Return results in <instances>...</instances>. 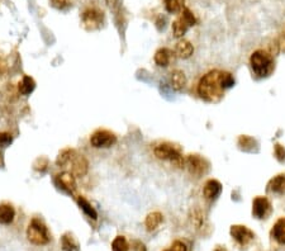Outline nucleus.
I'll return each mask as SVG.
<instances>
[{
    "instance_id": "nucleus-27",
    "label": "nucleus",
    "mask_w": 285,
    "mask_h": 251,
    "mask_svg": "<svg viewBox=\"0 0 285 251\" xmlns=\"http://www.w3.org/2000/svg\"><path fill=\"white\" fill-rule=\"evenodd\" d=\"M181 18H183L184 21H185V23L188 24L189 27L192 26H195V23H197V19H195V15L193 14V12L190 10V9L188 8H184L183 12H181Z\"/></svg>"
},
{
    "instance_id": "nucleus-13",
    "label": "nucleus",
    "mask_w": 285,
    "mask_h": 251,
    "mask_svg": "<svg viewBox=\"0 0 285 251\" xmlns=\"http://www.w3.org/2000/svg\"><path fill=\"white\" fill-rule=\"evenodd\" d=\"M175 53L180 59H189L194 53V47L186 40H180L178 43L175 44Z\"/></svg>"
},
{
    "instance_id": "nucleus-19",
    "label": "nucleus",
    "mask_w": 285,
    "mask_h": 251,
    "mask_svg": "<svg viewBox=\"0 0 285 251\" xmlns=\"http://www.w3.org/2000/svg\"><path fill=\"white\" fill-rule=\"evenodd\" d=\"M190 222L197 230H202L205 226V214L199 208H193L190 210Z\"/></svg>"
},
{
    "instance_id": "nucleus-16",
    "label": "nucleus",
    "mask_w": 285,
    "mask_h": 251,
    "mask_svg": "<svg viewBox=\"0 0 285 251\" xmlns=\"http://www.w3.org/2000/svg\"><path fill=\"white\" fill-rule=\"evenodd\" d=\"M186 76L181 70H174L170 76V84L172 89L176 91H181L186 86Z\"/></svg>"
},
{
    "instance_id": "nucleus-32",
    "label": "nucleus",
    "mask_w": 285,
    "mask_h": 251,
    "mask_svg": "<svg viewBox=\"0 0 285 251\" xmlns=\"http://www.w3.org/2000/svg\"><path fill=\"white\" fill-rule=\"evenodd\" d=\"M133 251H147L145 244L141 241H134L133 243Z\"/></svg>"
},
{
    "instance_id": "nucleus-7",
    "label": "nucleus",
    "mask_w": 285,
    "mask_h": 251,
    "mask_svg": "<svg viewBox=\"0 0 285 251\" xmlns=\"http://www.w3.org/2000/svg\"><path fill=\"white\" fill-rule=\"evenodd\" d=\"M81 21L86 31L99 30L104 22V13L96 8H89L82 13Z\"/></svg>"
},
{
    "instance_id": "nucleus-14",
    "label": "nucleus",
    "mask_w": 285,
    "mask_h": 251,
    "mask_svg": "<svg viewBox=\"0 0 285 251\" xmlns=\"http://www.w3.org/2000/svg\"><path fill=\"white\" fill-rule=\"evenodd\" d=\"M15 210L12 205L3 203L0 205V225H10L14 221Z\"/></svg>"
},
{
    "instance_id": "nucleus-35",
    "label": "nucleus",
    "mask_w": 285,
    "mask_h": 251,
    "mask_svg": "<svg viewBox=\"0 0 285 251\" xmlns=\"http://www.w3.org/2000/svg\"><path fill=\"white\" fill-rule=\"evenodd\" d=\"M215 251H222V250H219V249H217V250H215ZM223 251H224V250H223Z\"/></svg>"
},
{
    "instance_id": "nucleus-34",
    "label": "nucleus",
    "mask_w": 285,
    "mask_h": 251,
    "mask_svg": "<svg viewBox=\"0 0 285 251\" xmlns=\"http://www.w3.org/2000/svg\"><path fill=\"white\" fill-rule=\"evenodd\" d=\"M52 3L55 4L56 6H62L66 4V0H52Z\"/></svg>"
},
{
    "instance_id": "nucleus-3",
    "label": "nucleus",
    "mask_w": 285,
    "mask_h": 251,
    "mask_svg": "<svg viewBox=\"0 0 285 251\" xmlns=\"http://www.w3.org/2000/svg\"><path fill=\"white\" fill-rule=\"evenodd\" d=\"M250 65L257 78H266L274 70V59L268 51L257 50L251 55Z\"/></svg>"
},
{
    "instance_id": "nucleus-24",
    "label": "nucleus",
    "mask_w": 285,
    "mask_h": 251,
    "mask_svg": "<svg viewBox=\"0 0 285 251\" xmlns=\"http://www.w3.org/2000/svg\"><path fill=\"white\" fill-rule=\"evenodd\" d=\"M189 30V26L185 23L183 18H178L176 21L172 23V33L176 38H181L186 32Z\"/></svg>"
},
{
    "instance_id": "nucleus-12",
    "label": "nucleus",
    "mask_w": 285,
    "mask_h": 251,
    "mask_svg": "<svg viewBox=\"0 0 285 251\" xmlns=\"http://www.w3.org/2000/svg\"><path fill=\"white\" fill-rule=\"evenodd\" d=\"M222 193V184L215 179H209L205 181L203 187V196L208 201H214L218 198Z\"/></svg>"
},
{
    "instance_id": "nucleus-9",
    "label": "nucleus",
    "mask_w": 285,
    "mask_h": 251,
    "mask_svg": "<svg viewBox=\"0 0 285 251\" xmlns=\"http://www.w3.org/2000/svg\"><path fill=\"white\" fill-rule=\"evenodd\" d=\"M230 234L231 236H232V239L235 240L236 243L239 244L241 248H246V246L250 245L253 240H255V234H253L247 226L244 225L231 226Z\"/></svg>"
},
{
    "instance_id": "nucleus-6",
    "label": "nucleus",
    "mask_w": 285,
    "mask_h": 251,
    "mask_svg": "<svg viewBox=\"0 0 285 251\" xmlns=\"http://www.w3.org/2000/svg\"><path fill=\"white\" fill-rule=\"evenodd\" d=\"M184 167L195 178H202L209 171V163L201 155H188L184 159Z\"/></svg>"
},
{
    "instance_id": "nucleus-4",
    "label": "nucleus",
    "mask_w": 285,
    "mask_h": 251,
    "mask_svg": "<svg viewBox=\"0 0 285 251\" xmlns=\"http://www.w3.org/2000/svg\"><path fill=\"white\" fill-rule=\"evenodd\" d=\"M154 154L159 160L170 161L176 167H184V158L181 151L176 145L170 142H161L156 145L154 149Z\"/></svg>"
},
{
    "instance_id": "nucleus-26",
    "label": "nucleus",
    "mask_w": 285,
    "mask_h": 251,
    "mask_svg": "<svg viewBox=\"0 0 285 251\" xmlns=\"http://www.w3.org/2000/svg\"><path fill=\"white\" fill-rule=\"evenodd\" d=\"M112 250L113 251H128L129 245L128 241L124 236H117L112 243Z\"/></svg>"
},
{
    "instance_id": "nucleus-29",
    "label": "nucleus",
    "mask_w": 285,
    "mask_h": 251,
    "mask_svg": "<svg viewBox=\"0 0 285 251\" xmlns=\"http://www.w3.org/2000/svg\"><path fill=\"white\" fill-rule=\"evenodd\" d=\"M13 137L12 134L8 133V132H1L0 133V147H6L12 143Z\"/></svg>"
},
{
    "instance_id": "nucleus-17",
    "label": "nucleus",
    "mask_w": 285,
    "mask_h": 251,
    "mask_svg": "<svg viewBox=\"0 0 285 251\" xmlns=\"http://www.w3.org/2000/svg\"><path fill=\"white\" fill-rule=\"evenodd\" d=\"M269 190L274 194H285V174H279L269 183Z\"/></svg>"
},
{
    "instance_id": "nucleus-21",
    "label": "nucleus",
    "mask_w": 285,
    "mask_h": 251,
    "mask_svg": "<svg viewBox=\"0 0 285 251\" xmlns=\"http://www.w3.org/2000/svg\"><path fill=\"white\" fill-rule=\"evenodd\" d=\"M61 248L64 251H80L79 243L71 234H65L61 237Z\"/></svg>"
},
{
    "instance_id": "nucleus-30",
    "label": "nucleus",
    "mask_w": 285,
    "mask_h": 251,
    "mask_svg": "<svg viewBox=\"0 0 285 251\" xmlns=\"http://www.w3.org/2000/svg\"><path fill=\"white\" fill-rule=\"evenodd\" d=\"M274 154H275V156H277L278 160L280 161V163H284L285 161V149L282 146V145H275V147H274Z\"/></svg>"
},
{
    "instance_id": "nucleus-22",
    "label": "nucleus",
    "mask_w": 285,
    "mask_h": 251,
    "mask_svg": "<svg viewBox=\"0 0 285 251\" xmlns=\"http://www.w3.org/2000/svg\"><path fill=\"white\" fill-rule=\"evenodd\" d=\"M35 88H36L35 80H33L31 76L27 75L24 76L23 79H22V82L19 83V85H18V90H19V93H21L22 95H29V94L35 90Z\"/></svg>"
},
{
    "instance_id": "nucleus-15",
    "label": "nucleus",
    "mask_w": 285,
    "mask_h": 251,
    "mask_svg": "<svg viewBox=\"0 0 285 251\" xmlns=\"http://www.w3.org/2000/svg\"><path fill=\"white\" fill-rule=\"evenodd\" d=\"M271 236L280 245H285V217L275 222L271 230Z\"/></svg>"
},
{
    "instance_id": "nucleus-1",
    "label": "nucleus",
    "mask_w": 285,
    "mask_h": 251,
    "mask_svg": "<svg viewBox=\"0 0 285 251\" xmlns=\"http://www.w3.org/2000/svg\"><path fill=\"white\" fill-rule=\"evenodd\" d=\"M224 90L222 84V71L212 70L199 80L198 94L202 99L209 103H218L223 98Z\"/></svg>"
},
{
    "instance_id": "nucleus-25",
    "label": "nucleus",
    "mask_w": 285,
    "mask_h": 251,
    "mask_svg": "<svg viewBox=\"0 0 285 251\" xmlns=\"http://www.w3.org/2000/svg\"><path fill=\"white\" fill-rule=\"evenodd\" d=\"M166 12L170 14H176L184 8V0H163Z\"/></svg>"
},
{
    "instance_id": "nucleus-2",
    "label": "nucleus",
    "mask_w": 285,
    "mask_h": 251,
    "mask_svg": "<svg viewBox=\"0 0 285 251\" xmlns=\"http://www.w3.org/2000/svg\"><path fill=\"white\" fill-rule=\"evenodd\" d=\"M56 165L58 167H64L66 171L71 172L75 176H84L89 169V163L84 158V155L70 149L64 150L57 156Z\"/></svg>"
},
{
    "instance_id": "nucleus-18",
    "label": "nucleus",
    "mask_w": 285,
    "mask_h": 251,
    "mask_svg": "<svg viewBox=\"0 0 285 251\" xmlns=\"http://www.w3.org/2000/svg\"><path fill=\"white\" fill-rule=\"evenodd\" d=\"M163 222V214L161 212H151L145 219V226L147 231H155Z\"/></svg>"
},
{
    "instance_id": "nucleus-33",
    "label": "nucleus",
    "mask_w": 285,
    "mask_h": 251,
    "mask_svg": "<svg viewBox=\"0 0 285 251\" xmlns=\"http://www.w3.org/2000/svg\"><path fill=\"white\" fill-rule=\"evenodd\" d=\"M105 1L111 9H116L117 4H118V0H105Z\"/></svg>"
},
{
    "instance_id": "nucleus-10",
    "label": "nucleus",
    "mask_w": 285,
    "mask_h": 251,
    "mask_svg": "<svg viewBox=\"0 0 285 251\" xmlns=\"http://www.w3.org/2000/svg\"><path fill=\"white\" fill-rule=\"evenodd\" d=\"M271 213V203L266 197H256L252 201V214L257 219L268 218Z\"/></svg>"
},
{
    "instance_id": "nucleus-11",
    "label": "nucleus",
    "mask_w": 285,
    "mask_h": 251,
    "mask_svg": "<svg viewBox=\"0 0 285 251\" xmlns=\"http://www.w3.org/2000/svg\"><path fill=\"white\" fill-rule=\"evenodd\" d=\"M56 183L62 190L67 193H74L76 190L75 175L69 171L60 172L58 175H56Z\"/></svg>"
},
{
    "instance_id": "nucleus-5",
    "label": "nucleus",
    "mask_w": 285,
    "mask_h": 251,
    "mask_svg": "<svg viewBox=\"0 0 285 251\" xmlns=\"http://www.w3.org/2000/svg\"><path fill=\"white\" fill-rule=\"evenodd\" d=\"M27 239L36 246H43L50 243V232L48 228L41 219L33 218L27 228Z\"/></svg>"
},
{
    "instance_id": "nucleus-31",
    "label": "nucleus",
    "mask_w": 285,
    "mask_h": 251,
    "mask_svg": "<svg viewBox=\"0 0 285 251\" xmlns=\"http://www.w3.org/2000/svg\"><path fill=\"white\" fill-rule=\"evenodd\" d=\"M47 167H48V161L44 158L37 159V161L35 163V169L37 170V171H44V170L47 169Z\"/></svg>"
},
{
    "instance_id": "nucleus-20",
    "label": "nucleus",
    "mask_w": 285,
    "mask_h": 251,
    "mask_svg": "<svg viewBox=\"0 0 285 251\" xmlns=\"http://www.w3.org/2000/svg\"><path fill=\"white\" fill-rule=\"evenodd\" d=\"M154 60L157 66H169L170 60H171V51H170L169 48H160V50H157L156 53H155Z\"/></svg>"
},
{
    "instance_id": "nucleus-28",
    "label": "nucleus",
    "mask_w": 285,
    "mask_h": 251,
    "mask_svg": "<svg viewBox=\"0 0 285 251\" xmlns=\"http://www.w3.org/2000/svg\"><path fill=\"white\" fill-rule=\"evenodd\" d=\"M186 250H188V248H186L185 244H184L183 241H179V240H176V241H174V243H172L171 245L169 246V248L163 251H186Z\"/></svg>"
},
{
    "instance_id": "nucleus-8",
    "label": "nucleus",
    "mask_w": 285,
    "mask_h": 251,
    "mask_svg": "<svg viewBox=\"0 0 285 251\" xmlns=\"http://www.w3.org/2000/svg\"><path fill=\"white\" fill-rule=\"evenodd\" d=\"M117 142V136L107 129H98L90 136V145L95 149H108Z\"/></svg>"
},
{
    "instance_id": "nucleus-23",
    "label": "nucleus",
    "mask_w": 285,
    "mask_h": 251,
    "mask_svg": "<svg viewBox=\"0 0 285 251\" xmlns=\"http://www.w3.org/2000/svg\"><path fill=\"white\" fill-rule=\"evenodd\" d=\"M78 205H79V207H80V209H81L82 212L89 217V218H91V219L98 218V213H96V210L94 209L93 206H91L90 203L84 198V197H81V196L78 197Z\"/></svg>"
}]
</instances>
